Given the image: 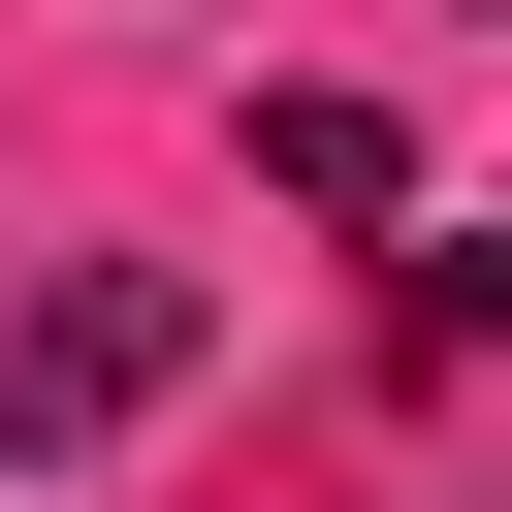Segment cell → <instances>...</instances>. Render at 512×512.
Returning a JSON list of instances; mask_svg holds the SVG:
<instances>
[{
	"label": "cell",
	"instance_id": "1",
	"mask_svg": "<svg viewBox=\"0 0 512 512\" xmlns=\"http://www.w3.org/2000/svg\"><path fill=\"white\" fill-rule=\"evenodd\" d=\"M192 384V256H64V288H0V448H96V416H160Z\"/></svg>",
	"mask_w": 512,
	"mask_h": 512
},
{
	"label": "cell",
	"instance_id": "2",
	"mask_svg": "<svg viewBox=\"0 0 512 512\" xmlns=\"http://www.w3.org/2000/svg\"><path fill=\"white\" fill-rule=\"evenodd\" d=\"M256 192H288V224H416V128H384V96H256Z\"/></svg>",
	"mask_w": 512,
	"mask_h": 512
}]
</instances>
